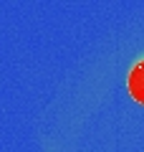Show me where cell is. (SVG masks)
<instances>
[{
  "instance_id": "cell-1",
  "label": "cell",
  "mask_w": 144,
  "mask_h": 152,
  "mask_svg": "<svg viewBox=\"0 0 144 152\" xmlns=\"http://www.w3.org/2000/svg\"><path fill=\"white\" fill-rule=\"evenodd\" d=\"M129 94L139 104H144V61H139L129 74Z\"/></svg>"
}]
</instances>
